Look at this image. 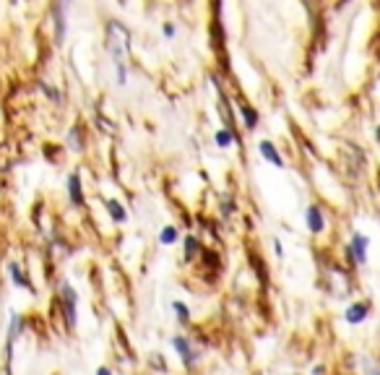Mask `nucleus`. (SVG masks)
Listing matches in <instances>:
<instances>
[{
    "label": "nucleus",
    "mask_w": 380,
    "mask_h": 375,
    "mask_svg": "<svg viewBox=\"0 0 380 375\" xmlns=\"http://www.w3.org/2000/svg\"><path fill=\"white\" fill-rule=\"evenodd\" d=\"M128 39H130V34H128V29L125 26H120V24H109V52L115 55V65H118V83L123 86L125 81H128V68H125V63H128Z\"/></svg>",
    "instance_id": "nucleus-1"
},
{
    "label": "nucleus",
    "mask_w": 380,
    "mask_h": 375,
    "mask_svg": "<svg viewBox=\"0 0 380 375\" xmlns=\"http://www.w3.org/2000/svg\"><path fill=\"white\" fill-rule=\"evenodd\" d=\"M57 292H60V310H63V321H65V326H68V331H73V328H76V323H78V292L73 290V286H71L68 281H60Z\"/></svg>",
    "instance_id": "nucleus-2"
},
{
    "label": "nucleus",
    "mask_w": 380,
    "mask_h": 375,
    "mask_svg": "<svg viewBox=\"0 0 380 375\" xmlns=\"http://www.w3.org/2000/svg\"><path fill=\"white\" fill-rule=\"evenodd\" d=\"M172 349L177 352V357H180V362H183L185 370H195V365L200 362V355H198L195 344L188 336H183V334L172 336Z\"/></svg>",
    "instance_id": "nucleus-3"
},
{
    "label": "nucleus",
    "mask_w": 380,
    "mask_h": 375,
    "mask_svg": "<svg viewBox=\"0 0 380 375\" xmlns=\"http://www.w3.org/2000/svg\"><path fill=\"white\" fill-rule=\"evenodd\" d=\"M367 248H370V237L362 235V232H354L346 250H349V255H352V261L357 263V266H365L367 263Z\"/></svg>",
    "instance_id": "nucleus-4"
},
{
    "label": "nucleus",
    "mask_w": 380,
    "mask_h": 375,
    "mask_svg": "<svg viewBox=\"0 0 380 375\" xmlns=\"http://www.w3.org/2000/svg\"><path fill=\"white\" fill-rule=\"evenodd\" d=\"M8 279H11L13 286H18V290H26V292L34 290V286H32V279H29V274H26V269L21 266L18 261H11V263H8Z\"/></svg>",
    "instance_id": "nucleus-5"
},
{
    "label": "nucleus",
    "mask_w": 380,
    "mask_h": 375,
    "mask_svg": "<svg viewBox=\"0 0 380 375\" xmlns=\"http://www.w3.org/2000/svg\"><path fill=\"white\" fill-rule=\"evenodd\" d=\"M305 222H307V229H310L312 235H323V232H326V216H323V209H320V206H307Z\"/></svg>",
    "instance_id": "nucleus-6"
},
{
    "label": "nucleus",
    "mask_w": 380,
    "mask_h": 375,
    "mask_svg": "<svg viewBox=\"0 0 380 375\" xmlns=\"http://www.w3.org/2000/svg\"><path fill=\"white\" fill-rule=\"evenodd\" d=\"M367 318H370V305H367V302H354V305L346 307V313H344V321H346L349 326H360V323H365Z\"/></svg>",
    "instance_id": "nucleus-7"
},
{
    "label": "nucleus",
    "mask_w": 380,
    "mask_h": 375,
    "mask_svg": "<svg viewBox=\"0 0 380 375\" xmlns=\"http://www.w3.org/2000/svg\"><path fill=\"white\" fill-rule=\"evenodd\" d=\"M24 331H26V321H24V315L11 313V315H8V331H6V344H16Z\"/></svg>",
    "instance_id": "nucleus-8"
},
{
    "label": "nucleus",
    "mask_w": 380,
    "mask_h": 375,
    "mask_svg": "<svg viewBox=\"0 0 380 375\" xmlns=\"http://www.w3.org/2000/svg\"><path fill=\"white\" fill-rule=\"evenodd\" d=\"M68 198H71V206H76V209L83 206V188H81V175L78 172L68 175Z\"/></svg>",
    "instance_id": "nucleus-9"
},
{
    "label": "nucleus",
    "mask_w": 380,
    "mask_h": 375,
    "mask_svg": "<svg viewBox=\"0 0 380 375\" xmlns=\"http://www.w3.org/2000/svg\"><path fill=\"white\" fill-rule=\"evenodd\" d=\"M258 151H260V157L266 159V162H271L274 167H284V157H281V154H279V149L271 143V141H260L258 143Z\"/></svg>",
    "instance_id": "nucleus-10"
},
{
    "label": "nucleus",
    "mask_w": 380,
    "mask_h": 375,
    "mask_svg": "<svg viewBox=\"0 0 380 375\" xmlns=\"http://www.w3.org/2000/svg\"><path fill=\"white\" fill-rule=\"evenodd\" d=\"M104 206H107V214L112 216V222H115V224H125V222H128V211H125V206H123L120 201L109 198V201H107Z\"/></svg>",
    "instance_id": "nucleus-11"
},
{
    "label": "nucleus",
    "mask_w": 380,
    "mask_h": 375,
    "mask_svg": "<svg viewBox=\"0 0 380 375\" xmlns=\"http://www.w3.org/2000/svg\"><path fill=\"white\" fill-rule=\"evenodd\" d=\"M177 240H180V227H174V224H167V227H162V232H159V242H162L164 248L174 245Z\"/></svg>",
    "instance_id": "nucleus-12"
},
{
    "label": "nucleus",
    "mask_w": 380,
    "mask_h": 375,
    "mask_svg": "<svg viewBox=\"0 0 380 375\" xmlns=\"http://www.w3.org/2000/svg\"><path fill=\"white\" fill-rule=\"evenodd\" d=\"M172 310H174V315H177V321H180L183 326H188L190 321H193V313H190V307L183 302V300H174L172 302Z\"/></svg>",
    "instance_id": "nucleus-13"
},
{
    "label": "nucleus",
    "mask_w": 380,
    "mask_h": 375,
    "mask_svg": "<svg viewBox=\"0 0 380 375\" xmlns=\"http://www.w3.org/2000/svg\"><path fill=\"white\" fill-rule=\"evenodd\" d=\"M214 141H216V146H219V149H229V146H232V141H235V136H232V130H229V128H219L216 133H214Z\"/></svg>",
    "instance_id": "nucleus-14"
},
{
    "label": "nucleus",
    "mask_w": 380,
    "mask_h": 375,
    "mask_svg": "<svg viewBox=\"0 0 380 375\" xmlns=\"http://www.w3.org/2000/svg\"><path fill=\"white\" fill-rule=\"evenodd\" d=\"M240 112H242V118H245V125H248L250 130H255L258 128V112L253 107H248V104H240Z\"/></svg>",
    "instance_id": "nucleus-15"
},
{
    "label": "nucleus",
    "mask_w": 380,
    "mask_h": 375,
    "mask_svg": "<svg viewBox=\"0 0 380 375\" xmlns=\"http://www.w3.org/2000/svg\"><path fill=\"white\" fill-rule=\"evenodd\" d=\"M198 253H200V242H198L193 235H188V237H185V261L190 263Z\"/></svg>",
    "instance_id": "nucleus-16"
},
{
    "label": "nucleus",
    "mask_w": 380,
    "mask_h": 375,
    "mask_svg": "<svg viewBox=\"0 0 380 375\" xmlns=\"http://www.w3.org/2000/svg\"><path fill=\"white\" fill-rule=\"evenodd\" d=\"M68 143L73 151H81L83 149V141H81V130L78 128H71V133H68Z\"/></svg>",
    "instance_id": "nucleus-17"
},
{
    "label": "nucleus",
    "mask_w": 380,
    "mask_h": 375,
    "mask_svg": "<svg viewBox=\"0 0 380 375\" xmlns=\"http://www.w3.org/2000/svg\"><path fill=\"white\" fill-rule=\"evenodd\" d=\"M274 253L279 258H284V245H281V240H274Z\"/></svg>",
    "instance_id": "nucleus-18"
},
{
    "label": "nucleus",
    "mask_w": 380,
    "mask_h": 375,
    "mask_svg": "<svg viewBox=\"0 0 380 375\" xmlns=\"http://www.w3.org/2000/svg\"><path fill=\"white\" fill-rule=\"evenodd\" d=\"M97 375H115V372H112V367L102 365V367H97Z\"/></svg>",
    "instance_id": "nucleus-19"
},
{
    "label": "nucleus",
    "mask_w": 380,
    "mask_h": 375,
    "mask_svg": "<svg viewBox=\"0 0 380 375\" xmlns=\"http://www.w3.org/2000/svg\"><path fill=\"white\" fill-rule=\"evenodd\" d=\"M164 37H174V26L172 24H164Z\"/></svg>",
    "instance_id": "nucleus-20"
},
{
    "label": "nucleus",
    "mask_w": 380,
    "mask_h": 375,
    "mask_svg": "<svg viewBox=\"0 0 380 375\" xmlns=\"http://www.w3.org/2000/svg\"><path fill=\"white\" fill-rule=\"evenodd\" d=\"M312 375H326V367H323V365H315V367H312Z\"/></svg>",
    "instance_id": "nucleus-21"
}]
</instances>
